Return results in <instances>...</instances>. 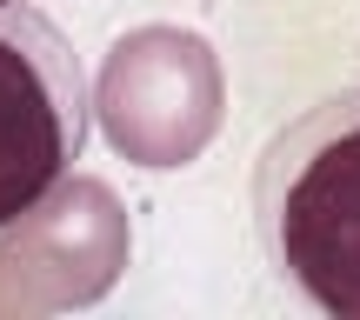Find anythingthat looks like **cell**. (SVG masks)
I'll return each mask as SVG.
<instances>
[{
	"instance_id": "cell-1",
	"label": "cell",
	"mask_w": 360,
	"mask_h": 320,
	"mask_svg": "<svg viewBox=\"0 0 360 320\" xmlns=\"http://www.w3.org/2000/svg\"><path fill=\"white\" fill-rule=\"evenodd\" d=\"M274 274L334 320H360V87L281 127L254 174Z\"/></svg>"
},
{
	"instance_id": "cell-2",
	"label": "cell",
	"mask_w": 360,
	"mask_h": 320,
	"mask_svg": "<svg viewBox=\"0 0 360 320\" xmlns=\"http://www.w3.org/2000/svg\"><path fill=\"white\" fill-rule=\"evenodd\" d=\"M220 107H227L220 60L187 27H134L127 40H114L94 80V114L114 154L154 174L207 154V141L220 134Z\"/></svg>"
},
{
	"instance_id": "cell-3",
	"label": "cell",
	"mask_w": 360,
	"mask_h": 320,
	"mask_svg": "<svg viewBox=\"0 0 360 320\" xmlns=\"http://www.w3.org/2000/svg\"><path fill=\"white\" fill-rule=\"evenodd\" d=\"M87 80L53 20L0 7V227L40 207L87 147Z\"/></svg>"
},
{
	"instance_id": "cell-4",
	"label": "cell",
	"mask_w": 360,
	"mask_h": 320,
	"mask_svg": "<svg viewBox=\"0 0 360 320\" xmlns=\"http://www.w3.org/2000/svg\"><path fill=\"white\" fill-rule=\"evenodd\" d=\"M127 214L101 180H60L40 207L0 227V307L60 314L94 307L127 267Z\"/></svg>"
},
{
	"instance_id": "cell-5",
	"label": "cell",
	"mask_w": 360,
	"mask_h": 320,
	"mask_svg": "<svg viewBox=\"0 0 360 320\" xmlns=\"http://www.w3.org/2000/svg\"><path fill=\"white\" fill-rule=\"evenodd\" d=\"M0 7H20V0H0Z\"/></svg>"
}]
</instances>
